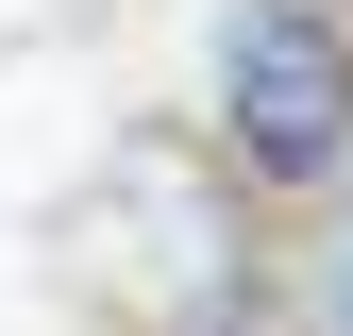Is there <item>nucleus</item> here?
<instances>
[{
	"instance_id": "nucleus-3",
	"label": "nucleus",
	"mask_w": 353,
	"mask_h": 336,
	"mask_svg": "<svg viewBox=\"0 0 353 336\" xmlns=\"http://www.w3.org/2000/svg\"><path fill=\"white\" fill-rule=\"evenodd\" d=\"M185 336H252V319H185Z\"/></svg>"
},
{
	"instance_id": "nucleus-1",
	"label": "nucleus",
	"mask_w": 353,
	"mask_h": 336,
	"mask_svg": "<svg viewBox=\"0 0 353 336\" xmlns=\"http://www.w3.org/2000/svg\"><path fill=\"white\" fill-rule=\"evenodd\" d=\"M202 101H219L236 185L320 202L336 168H353V17H336V0H219V34H202Z\"/></svg>"
},
{
	"instance_id": "nucleus-2",
	"label": "nucleus",
	"mask_w": 353,
	"mask_h": 336,
	"mask_svg": "<svg viewBox=\"0 0 353 336\" xmlns=\"http://www.w3.org/2000/svg\"><path fill=\"white\" fill-rule=\"evenodd\" d=\"M303 336H353V202L320 219V269H303Z\"/></svg>"
},
{
	"instance_id": "nucleus-4",
	"label": "nucleus",
	"mask_w": 353,
	"mask_h": 336,
	"mask_svg": "<svg viewBox=\"0 0 353 336\" xmlns=\"http://www.w3.org/2000/svg\"><path fill=\"white\" fill-rule=\"evenodd\" d=\"M336 17H353V0H336Z\"/></svg>"
}]
</instances>
